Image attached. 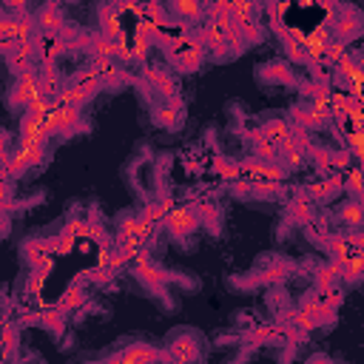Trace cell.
Returning <instances> with one entry per match:
<instances>
[{"instance_id":"obj_1","label":"cell","mask_w":364,"mask_h":364,"mask_svg":"<svg viewBox=\"0 0 364 364\" xmlns=\"http://www.w3.org/2000/svg\"><path fill=\"white\" fill-rule=\"evenodd\" d=\"M46 128L48 134H74V131H82L85 122H82V114L80 108H71V105H60L57 100L51 102V111L46 114Z\"/></svg>"},{"instance_id":"obj_2","label":"cell","mask_w":364,"mask_h":364,"mask_svg":"<svg viewBox=\"0 0 364 364\" xmlns=\"http://www.w3.org/2000/svg\"><path fill=\"white\" fill-rule=\"evenodd\" d=\"M165 225H168V230H171L173 239H188L193 230L202 228L193 205H176V208H171L165 213Z\"/></svg>"},{"instance_id":"obj_3","label":"cell","mask_w":364,"mask_h":364,"mask_svg":"<svg viewBox=\"0 0 364 364\" xmlns=\"http://www.w3.org/2000/svg\"><path fill=\"white\" fill-rule=\"evenodd\" d=\"M128 264H131V273H134L145 287H151V290H162V284L171 279L168 273H162V270L151 262V256H148L145 250H139Z\"/></svg>"},{"instance_id":"obj_4","label":"cell","mask_w":364,"mask_h":364,"mask_svg":"<svg viewBox=\"0 0 364 364\" xmlns=\"http://www.w3.org/2000/svg\"><path fill=\"white\" fill-rule=\"evenodd\" d=\"M40 94V77H37V71L31 68V71H26V74H20L17 77V82H14V88H11V94H9V102L14 105V108H28V102L34 100Z\"/></svg>"},{"instance_id":"obj_5","label":"cell","mask_w":364,"mask_h":364,"mask_svg":"<svg viewBox=\"0 0 364 364\" xmlns=\"http://www.w3.org/2000/svg\"><path fill=\"white\" fill-rule=\"evenodd\" d=\"M48 128H46V114L40 117H31V114H23L20 119V145H43L48 142Z\"/></svg>"},{"instance_id":"obj_6","label":"cell","mask_w":364,"mask_h":364,"mask_svg":"<svg viewBox=\"0 0 364 364\" xmlns=\"http://www.w3.org/2000/svg\"><path fill=\"white\" fill-rule=\"evenodd\" d=\"M165 358L173 361V364H193L199 358V344L191 338V336H176L168 350H165Z\"/></svg>"},{"instance_id":"obj_7","label":"cell","mask_w":364,"mask_h":364,"mask_svg":"<svg viewBox=\"0 0 364 364\" xmlns=\"http://www.w3.org/2000/svg\"><path fill=\"white\" fill-rule=\"evenodd\" d=\"M34 26H37V31H40V34H60L68 23H65V17H63V11H60V6H57V3H46V6L37 11Z\"/></svg>"},{"instance_id":"obj_8","label":"cell","mask_w":364,"mask_h":364,"mask_svg":"<svg viewBox=\"0 0 364 364\" xmlns=\"http://www.w3.org/2000/svg\"><path fill=\"white\" fill-rule=\"evenodd\" d=\"M330 31L336 34L333 40H338V43L347 46V40H353V37L361 31V14H358L355 9H347V6H344V9H341V17L330 26Z\"/></svg>"},{"instance_id":"obj_9","label":"cell","mask_w":364,"mask_h":364,"mask_svg":"<svg viewBox=\"0 0 364 364\" xmlns=\"http://www.w3.org/2000/svg\"><path fill=\"white\" fill-rule=\"evenodd\" d=\"M344 188V179H341V173H330V176H324V179H316V182H310L307 185V196L313 199V205L316 202H330L338 191Z\"/></svg>"},{"instance_id":"obj_10","label":"cell","mask_w":364,"mask_h":364,"mask_svg":"<svg viewBox=\"0 0 364 364\" xmlns=\"http://www.w3.org/2000/svg\"><path fill=\"white\" fill-rule=\"evenodd\" d=\"M34 48H37V60L40 63H57V57H63L68 51V46L63 43L60 34H37Z\"/></svg>"},{"instance_id":"obj_11","label":"cell","mask_w":364,"mask_h":364,"mask_svg":"<svg viewBox=\"0 0 364 364\" xmlns=\"http://www.w3.org/2000/svg\"><path fill=\"white\" fill-rule=\"evenodd\" d=\"M34 57H37L34 43H23V46H17L14 51H9V54H6V65L20 77V74H26V71H31V68H34Z\"/></svg>"},{"instance_id":"obj_12","label":"cell","mask_w":364,"mask_h":364,"mask_svg":"<svg viewBox=\"0 0 364 364\" xmlns=\"http://www.w3.org/2000/svg\"><path fill=\"white\" fill-rule=\"evenodd\" d=\"M20 250H23V256H26V262H28L31 267H40L43 262H48V259L54 256V250H51V239H40V236L26 239V242L20 245Z\"/></svg>"},{"instance_id":"obj_13","label":"cell","mask_w":364,"mask_h":364,"mask_svg":"<svg viewBox=\"0 0 364 364\" xmlns=\"http://www.w3.org/2000/svg\"><path fill=\"white\" fill-rule=\"evenodd\" d=\"M119 358L125 364H156V361L165 358V353L156 350V347H148V344H131L119 353Z\"/></svg>"},{"instance_id":"obj_14","label":"cell","mask_w":364,"mask_h":364,"mask_svg":"<svg viewBox=\"0 0 364 364\" xmlns=\"http://www.w3.org/2000/svg\"><path fill=\"white\" fill-rule=\"evenodd\" d=\"M40 94L48 97V100H57V94L63 91V82H60V74H57V63H40Z\"/></svg>"},{"instance_id":"obj_15","label":"cell","mask_w":364,"mask_h":364,"mask_svg":"<svg viewBox=\"0 0 364 364\" xmlns=\"http://www.w3.org/2000/svg\"><path fill=\"white\" fill-rule=\"evenodd\" d=\"M85 301H88V290H85L82 284H77V282H74V284H68V287L63 290V296L57 299V304H54V307H60V310L68 316V313H77Z\"/></svg>"},{"instance_id":"obj_16","label":"cell","mask_w":364,"mask_h":364,"mask_svg":"<svg viewBox=\"0 0 364 364\" xmlns=\"http://www.w3.org/2000/svg\"><path fill=\"white\" fill-rule=\"evenodd\" d=\"M259 77L264 82H282V85H296V74L287 63H264L259 68Z\"/></svg>"},{"instance_id":"obj_17","label":"cell","mask_w":364,"mask_h":364,"mask_svg":"<svg viewBox=\"0 0 364 364\" xmlns=\"http://www.w3.org/2000/svg\"><path fill=\"white\" fill-rule=\"evenodd\" d=\"M142 74H145V80L151 82V88H154L156 94H162V97H168V100L176 97V82H173L162 68H151V65H145Z\"/></svg>"},{"instance_id":"obj_18","label":"cell","mask_w":364,"mask_h":364,"mask_svg":"<svg viewBox=\"0 0 364 364\" xmlns=\"http://www.w3.org/2000/svg\"><path fill=\"white\" fill-rule=\"evenodd\" d=\"M68 85H71V88H77V91H82L85 97H91V100H94V97H97V91L102 88V80H100L91 68H80V71H74V74H71Z\"/></svg>"},{"instance_id":"obj_19","label":"cell","mask_w":364,"mask_h":364,"mask_svg":"<svg viewBox=\"0 0 364 364\" xmlns=\"http://www.w3.org/2000/svg\"><path fill=\"white\" fill-rule=\"evenodd\" d=\"M287 216H290L293 222H299V225H310V222H313V216H316V208H313V199H310L307 193H296V196L290 199V208H287Z\"/></svg>"},{"instance_id":"obj_20","label":"cell","mask_w":364,"mask_h":364,"mask_svg":"<svg viewBox=\"0 0 364 364\" xmlns=\"http://www.w3.org/2000/svg\"><path fill=\"white\" fill-rule=\"evenodd\" d=\"M179 119H182V100H179V97H173V100H171V105H162V108H156V111H154V122H156V125L176 128V125H179Z\"/></svg>"},{"instance_id":"obj_21","label":"cell","mask_w":364,"mask_h":364,"mask_svg":"<svg viewBox=\"0 0 364 364\" xmlns=\"http://www.w3.org/2000/svg\"><path fill=\"white\" fill-rule=\"evenodd\" d=\"M259 134H262V139H267L270 145H282L287 136H290V125L284 122V119H270V122H264L262 128H259Z\"/></svg>"},{"instance_id":"obj_22","label":"cell","mask_w":364,"mask_h":364,"mask_svg":"<svg viewBox=\"0 0 364 364\" xmlns=\"http://www.w3.org/2000/svg\"><path fill=\"white\" fill-rule=\"evenodd\" d=\"M173 208V202L165 196V199H159V202H148L145 208H142V213H139V219L142 222H148L151 228H156L159 222H165V213Z\"/></svg>"},{"instance_id":"obj_23","label":"cell","mask_w":364,"mask_h":364,"mask_svg":"<svg viewBox=\"0 0 364 364\" xmlns=\"http://www.w3.org/2000/svg\"><path fill=\"white\" fill-rule=\"evenodd\" d=\"M65 313L60 310V307H46V310H40L37 313V324H43V327H48L51 333H63V327H65Z\"/></svg>"},{"instance_id":"obj_24","label":"cell","mask_w":364,"mask_h":364,"mask_svg":"<svg viewBox=\"0 0 364 364\" xmlns=\"http://www.w3.org/2000/svg\"><path fill=\"white\" fill-rule=\"evenodd\" d=\"M336 267H338V279H341V282H347V284H353V282H358V279H361L364 256L358 253V256H353V259H347L344 264H336Z\"/></svg>"},{"instance_id":"obj_25","label":"cell","mask_w":364,"mask_h":364,"mask_svg":"<svg viewBox=\"0 0 364 364\" xmlns=\"http://www.w3.org/2000/svg\"><path fill=\"white\" fill-rule=\"evenodd\" d=\"M316 287H318V293H327V290L338 287V267L333 262L316 270Z\"/></svg>"},{"instance_id":"obj_26","label":"cell","mask_w":364,"mask_h":364,"mask_svg":"<svg viewBox=\"0 0 364 364\" xmlns=\"http://www.w3.org/2000/svg\"><path fill=\"white\" fill-rule=\"evenodd\" d=\"M290 114H293V122H296V128H301V131H307V134L324 125V119H318V117H316L310 108H293Z\"/></svg>"},{"instance_id":"obj_27","label":"cell","mask_w":364,"mask_h":364,"mask_svg":"<svg viewBox=\"0 0 364 364\" xmlns=\"http://www.w3.org/2000/svg\"><path fill=\"white\" fill-rule=\"evenodd\" d=\"M361 222H364V213H361V202L358 199L341 205V225H347L350 230H358Z\"/></svg>"},{"instance_id":"obj_28","label":"cell","mask_w":364,"mask_h":364,"mask_svg":"<svg viewBox=\"0 0 364 364\" xmlns=\"http://www.w3.org/2000/svg\"><path fill=\"white\" fill-rule=\"evenodd\" d=\"M213 171H216V176L225 179V182L242 179V176H239V162H230V159H225V156H216V159H213Z\"/></svg>"},{"instance_id":"obj_29","label":"cell","mask_w":364,"mask_h":364,"mask_svg":"<svg viewBox=\"0 0 364 364\" xmlns=\"http://www.w3.org/2000/svg\"><path fill=\"white\" fill-rule=\"evenodd\" d=\"M196 216H199V222H205V228H210L213 233L219 230V208H216L213 202H199V205H196Z\"/></svg>"},{"instance_id":"obj_30","label":"cell","mask_w":364,"mask_h":364,"mask_svg":"<svg viewBox=\"0 0 364 364\" xmlns=\"http://www.w3.org/2000/svg\"><path fill=\"white\" fill-rule=\"evenodd\" d=\"M171 11H176L182 20H176V23H188V20H199L202 14H205V9L199 6V3H188V0H182V3H173L171 6Z\"/></svg>"},{"instance_id":"obj_31","label":"cell","mask_w":364,"mask_h":364,"mask_svg":"<svg viewBox=\"0 0 364 364\" xmlns=\"http://www.w3.org/2000/svg\"><path fill=\"white\" fill-rule=\"evenodd\" d=\"M341 179H344V188L353 193V199H361V171H358V165H350L347 173H341Z\"/></svg>"},{"instance_id":"obj_32","label":"cell","mask_w":364,"mask_h":364,"mask_svg":"<svg viewBox=\"0 0 364 364\" xmlns=\"http://www.w3.org/2000/svg\"><path fill=\"white\" fill-rule=\"evenodd\" d=\"M250 196H262V199L282 196V182H250Z\"/></svg>"},{"instance_id":"obj_33","label":"cell","mask_w":364,"mask_h":364,"mask_svg":"<svg viewBox=\"0 0 364 364\" xmlns=\"http://www.w3.org/2000/svg\"><path fill=\"white\" fill-rule=\"evenodd\" d=\"M287 273H290V264L276 259V262H273V264H270V267H267V270L259 276V282H273V284H276V282H282Z\"/></svg>"},{"instance_id":"obj_34","label":"cell","mask_w":364,"mask_h":364,"mask_svg":"<svg viewBox=\"0 0 364 364\" xmlns=\"http://www.w3.org/2000/svg\"><path fill=\"white\" fill-rule=\"evenodd\" d=\"M74 245H77V239H74L71 233H65V230H63L57 239H51V250H54V256H65V253H71Z\"/></svg>"},{"instance_id":"obj_35","label":"cell","mask_w":364,"mask_h":364,"mask_svg":"<svg viewBox=\"0 0 364 364\" xmlns=\"http://www.w3.org/2000/svg\"><path fill=\"white\" fill-rule=\"evenodd\" d=\"M307 154H313V159H316V165H318L321 173H330V171H333V154H330L327 148H316V145H313Z\"/></svg>"},{"instance_id":"obj_36","label":"cell","mask_w":364,"mask_h":364,"mask_svg":"<svg viewBox=\"0 0 364 364\" xmlns=\"http://www.w3.org/2000/svg\"><path fill=\"white\" fill-rule=\"evenodd\" d=\"M11 193H14V185H11V176L0 168V205L11 202Z\"/></svg>"},{"instance_id":"obj_37","label":"cell","mask_w":364,"mask_h":364,"mask_svg":"<svg viewBox=\"0 0 364 364\" xmlns=\"http://www.w3.org/2000/svg\"><path fill=\"white\" fill-rule=\"evenodd\" d=\"M347 145H350V154L358 159L364 154V134L361 131L358 134H347Z\"/></svg>"},{"instance_id":"obj_38","label":"cell","mask_w":364,"mask_h":364,"mask_svg":"<svg viewBox=\"0 0 364 364\" xmlns=\"http://www.w3.org/2000/svg\"><path fill=\"white\" fill-rule=\"evenodd\" d=\"M230 191L236 196H250V182L247 179H236V182H230Z\"/></svg>"},{"instance_id":"obj_39","label":"cell","mask_w":364,"mask_h":364,"mask_svg":"<svg viewBox=\"0 0 364 364\" xmlns=\"http://www.w3.org/2000/svg\"><path fill=\"white\" fill-rule=\"evenodd\" d=\"M17 48V43L9 37V34H0V54H9V51H14Z\"/></svg>"},{"instance_id":"obj_40","label":"cell","mask_w":364,"mask_h":364,"mask_svg":"<svg viewBox=\"0 0 364 364\" xmlns=\"http://www.w3.org/2000/svg\"><path fill=\"white\" fill-rule=\"evenodd\" d=\"M9 228H11V219H9V213H3V210H0V239L9 233Z\"/></svg>"},{"instance_id":"obj_41","label":"cell","mask_w":364,"mask_h":364,"mask_svg":"<svg viewBox=\"0 0 364 364\" xmlns=\"http://www.w3.org/2000/svg\"><path fill=\"white\" fill-rule=\"evenodd\" d=\"M307 364H333V361H330L327 355H310V358H307Z\"/></svg>"},{"instance_id":"obj_42","label":"cell","mask_w":364,"mask_h":364,"mask_svg":"<svg viewBox=\"0 0 364 364\" xmlns=\"http://www.w3.org/2000/svg\"><path fill=\"white\" fill-rule=\"evenodd\" d=\"M85 364H97V361H85Z\"/></svg>"},{"instance_id":"obj_43","label":"cell","mask_w":364,"mask_h":364,"mask_svg":"<svg viewBox=\"0 0 364 364\" xmlns=\"http://www.w3.org/2000/svg\"><path fill=\"white\" fill-rule=\"evenodd\" d=\"M0 364H9V361H0Z\"/></svg>"}]
</instances>
